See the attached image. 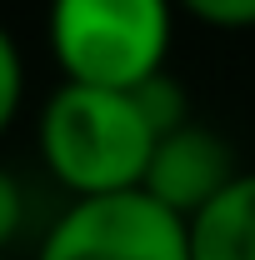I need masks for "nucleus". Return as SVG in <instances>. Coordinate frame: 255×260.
Listing matches in <instances>:
<instances>
[{"label": "nucleus", "mask_w": 255, "mask_h": 260, "mask_svg": "<svg viewBox=\"0 0 255 260\" xmlns=\"http://www.w3.org/2000/svg\"><path fill=\"white\" fill-rule=\"evenodd\" d=\"M155 125L145 120L135 90H100L60 80L35 115V150L50 180L70 200L145 190L155 155Z\"/></svg>", "instance_id": "1"}, {"label": "nucleus", "mask_w": 255, "mask_h": 260, "mask_svg": "<svg viewBox=\"0 0 255 260\" xmlns=\"http://www.w3.org/2000/svg\"><path fill=\"white\" fill-rule=\"evenodd\" d=\"M175 35V0H50L45 40L60 80L140 90L155 80Z\"/></svg>", "instance_id": "2"}, {"label": "nucleus", "mask_w": 255, "mask_h": 260, "mask_svg": "<svg viewBox=\"0 0 255 260\" xmlns=\"http://www.w3.org/2000/svg\"><path fill=\"white\" fill-rule=\"evenodd\" d=\"M35 260H190V225L145 190L70 200L40 235Z\"/></svg>", "instance_id": "3"}, {"label": "nucleus", "mask_w": 255, "mask_h": 260, "mask_svg": "<svg viewBox=\"0 0 255 260\" xmlns=\"http://www.w3.org/2000/svg\"><path fill=\"white\" fill-rule=\"evenodd\" d=\"M235 175H240V165H235L230 140L215 125L190 120V125L155 140V155H150V170H145V195L190 225Z\"/></svg>", "instance_id": "4"}, {"label": "nucleus", "mask_w": 255, "mask_h": 260, "mask_svg": "<svg viewBox=\"0 0 255 260\" xmlns=\"http://www.w3.org/2000/svg\"><path fill=\"white\" fill-rule=\"evenodd\" d=\"M190 260H255V170H240L190 220Z\"/></svg>", "instance_id": "5"}, {"label": "nucleus", "mask_w": 255, "mask_h": 260, "mask_svg": "<svg viewBox=\"0 0 255 260\" xmlns=\"http://www.w3.org/2000/svg\"><path fill=\"white\" fill-rule=\"evenodd\" d=\"M135 100H140V110H145V120L155 125V135H170V130L190 125V95H185V85L170 75V70H160L155 80H145L140 90H135Z\"/></svg>", "instance_id": "6"}, {"label": "nucleus", "mask_w": 255, "mask_h": 260, "mask_svg": "<svg viewBox=\"0 0 255 260\" xmlns=\"http://www.w3.org/2000/svg\"><path fill=\"white\" fill-rule=\"evenodd\" d=\"M20 105H25V55H20L15 35L0 25V135L15 125Z\"/></svg>", "instance_id": "7"}, {"label": "nucleus", "mask_w": 255, "mask_h": 260, "mask_svg": "<svg viewBox=\"0 0 255 260\" xmlns=\"http://www.w3.org/2000/svg\"><path fill=\"white\" fill-rule=\"evenodd\" d=\"M175 10L210 30H255V0H175Z\"/></svg>", "instance_id": "8"}, {"label": "nucleus", "mask_w": 255, "mask_h": 260, "mask_svg": "<svg viewBox=\"0 0 255 260\" xmlns=\"http://www.w3.org/2000/svg\"><path fill=\"white\" fill-rule=\"evenodd\" d=\"M25 210H30V195L20 185V175L0 165V255H10V245L25 235Z\"/></svg>", "instance_id": "9"}, {"label": "nucleus", "mask_w": 255, "mask_h": 260, "mask_svg": "<svg viewBox=\"0 0 255 260\" xmlns=\"http://www.w3.org/2000/svg\"><path fill=\"white\" fill-rule=\"evenodd\" d=\"M0 260H10V255H0Z\"/></svg>", "instance_id": "10"}]
</instances>
